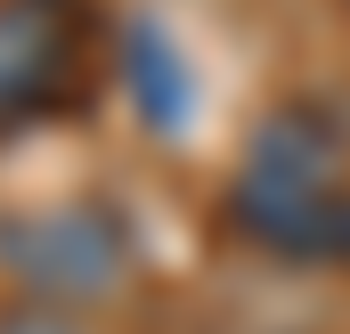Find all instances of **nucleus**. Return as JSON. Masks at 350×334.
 Listing matches in <instances>:
<instances>
[{
  "label": "nucleus",
  "mask_w": 350,
  "mask_h": 334,
  "mask_svg": "<svg viewBox=\"0 0 350 334\" xmlns=\"http://www.w3.org/2000/svg\"><path fill=\"white\" fill-rule=\"evenodd\" d=\"M228 220L245 245L277 253V261H326L350 220L342 123L310 98H285L277 114H261L228 179Z\"/></svg>",
  "instance_id": "obj_1"
},
{
  "label": "nucleus",
  "mask_w": 350,
  "mask_h": 334,
  "mask_svg": "<svg viewBox=\"0 0 350 334\" xmlns=\"http://www.w3.org/2000/svg\"><path fill=\"white\" fill-rule=\"evenodd\" d=\"M0 269L33 302H106L131 277V229L106 204H49L0 220Z\"/></svg>",
  "instance_id": "obj_2"
},
{
  "label": "nucleus",
  "mask_w": 350,
  "mask_h": 334,
  "mask_svg": "<svg viewBox=\"0 0 350 334\" xmlns=\"http://www.w3.org/2000/svg\"><path fill=\"white\" fill-rule=\"evenodd\" d=\"M90 8L82 0H0V139L57 123L82 98Z\"/></svg>",
  "instance_id": "obj_3"
},
{
  "label": "nucleus",
  "mask_w": 350,
  "mask_h": 334,
  "mask_svg": "<svg viewBox=\"0 0 350 334\" xmlns=\"http://www.w3.org/2000/svg\"><path fill=\"white\" fill-rule=\"evenodd\" d=\"M122 66H131V90H139V114L155 131H179L187 123V66H179L172 33L163 25H122Z\"/></svg>",
  "instance_id": "obj_4"
},
{
  "label": "nucleus",
  "mask_w": 350,
  "mask_h": 334,
  "mask_svg": "<svg viewBox=\"0 0 350 334\" xmlns=\"http://www.w3.org/2000/svg\"><path fill=\"white\" fill-rule=\"evenodd\" d=\"M0 334H82V326H74L57 302H25V310H8V318H0Z\"/></svg>",
  "instance_id": "obj_5"
},
{
  "label": "nucleus",
  "mask_w": 350,
  "mask_h": 334,
  "mask_svg": "<svg viewBox=\"0 0 350 334\" xmlns=\"http://www.w3.org/2000/svg\"><path fill=\"white\" fill-rule=\"evenodd\" d=\"M334 261H350V220H342V245H334Z\"/></svg>",
  "instance_id": "obj_6"
}]
</instances>
